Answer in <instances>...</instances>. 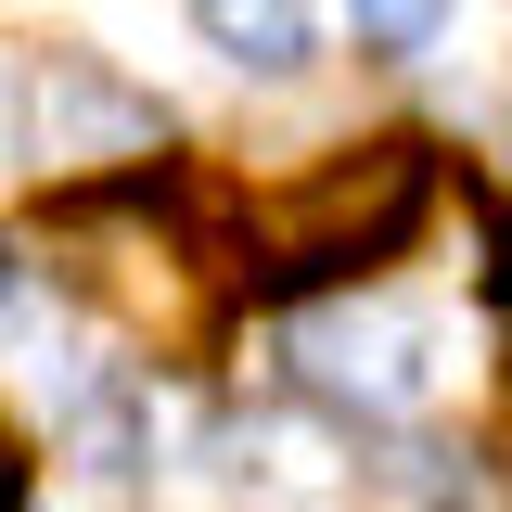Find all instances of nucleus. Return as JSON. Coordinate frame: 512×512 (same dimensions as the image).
<instances>
[{
    "mask_svg": "<svg viewBox=\"0 0 512 512\" xmlns=\"http://www.w3.org/2000/svg\"><path fill=\"white\" fill-rule=\"evenodd\" d=\"M436 205V154L423 141H359V154H320L308 180H282L244 231V269L256 282H346V269H384V256L423 231Z\"/></svg>",
    "mask_w": 512,
    "mask_h": 512,
    "instance_id": "1",
    "label": "nucleus"
},
{
    "mask_svg": "<svg viewBox=\"0 0 512 512\" xmlns=\"http://www.w3.org/2000/svg\"><path fill=\"white\" fill-rule=\"evenodd\" d=\"M52 231H64V269H77L128 333H154V346L218 333V256L192 244V218L141 205V192H77Z\"/></svg>",
    "mask_w": 512,
    "mask_h": 512,
    "instance_id": "2",
    "label": "nucleus"
},
{
    "mask_svg": "<svg viewBox=\"0 0 512 512\" xmlns=\"http://www.w3.org/2000/svg\"><path fill=\"white\" fill-rule=\"evenodd\" d=\"M295 384H308L320 410H359V423H410V410H436V320L423 308H320L295 320Z\"/></svg>",
    "mask_w": 512,
    "mask_h": 512,
    "instance_id": "3",
    "label": "nucleus"
},
{
    "mask_svg": "<svg viewBox=\"0 0 512 512\" xmlns=\"http://www.w3.org/2000/svg\"><path fill=\"white\" fill-rule=\"evenodd\" d=\"M26 141H39L52 180H128V167L167 154V103L128 90L103 52H52L39 90H26Z\"/></svg>",
    "mask_w": 512,
    "mask_h": 512,
    "instance_id": "4",
    "label": "nucleus"
},
{
    "mask_svg": "<svg viewBox=\"0 0 512 512\" xmlns=\"http://www.w3.org/2000/svg\"><path fill=\"white\" fill-rule=\"evenodd\" d=\"M192 26H205V52L244 64V77H295V64H308V39H320L308 0H192Z\"/></svg>",
    "mask_w": 512,
    "mask_h": 512,
    "instance_id": "5",
    "label": "nucleus"
},
{
    "mask_svg": "<svg viewBox=\"0 0 512 512\" xmlns=\"http://www.w3.org/2000/svg\"><path fill=\"white\" fill-rule=\"evenodd\" d=\"M231 474H244V487H282V500H333V487H346V474L320 461V436H295V423L231 436Z\"/></svg>",
    "mask_w": 512,
    "mask_h": 512,
    "instance_id": "6",
    "label": "nucleus"
},
{
    "mask_svg": "<svg viewBox=\"0 0 512 512\" xmlns=\"http://www.w3.org/2000/svg\"><path fill=\"white\" fill-rule=\"evenodd\" d=\"M77 461H90L103 487L141 474V384H90V397H77Z\"/></svg>",
    "mask_w": 512,
    "mask_h": 512,
    "instance_id": "7",
    "label": "nucleus"
},
{
    "mask_svg": "<svg viewBox=\"0 0 512 512\" xmlns=\"http://www.w3.org/2000/svg\"><path fill=\"white\" fill-rule=\"evenodd\" d=\"M346 26H359V52H423L448 26V0H346Z\"/></svg>",
    "mask_w": 512,
    "mask_h": 512,
    "instance_id": "8",
    "label": "nucleus"
},
{
    "mask_svg": "<svg viewBox=\"0 0 512 512\" xmlns=\"http://www.w3.org/2000/svg\"><path fill=\"white\" fill-rule=\"evenodd\" d=\"M487 244H500V269H487V295H500V308H512V205H500V218H487Z\"/></svg>",
    "mask_w": 512,
    "mask_h": 512,
    "instance_id": "9",
    "label": "nucleus"
},
{
    "mask_svg": "<svg viewBox=\"0 0 512 512\" xmlns=\"http://www.w3.org/2000/svg\"><path fill=\"white\" fill-rule=\"evenodd\" d=\"M26 500V448H13V423H0V512Z\"/></svg>",
    "mask_w": 512,
    "mask_h": 512,
    "instance_id": "10",
    "label": "nucleus"
},
{
    "mask_svg": "<svg viewBox=\"0 0 512 512\" xmlns=\"http://www.w3.org/2000/svg\"><path fill=\"white\" fill-rule=\"evenodd\" d=\"M0 308H13V256H0Z\"/></svg>",
    "mask_w": 512,
    "mask_h": 512,
    "instance_id": "11",
    "label": "nucleus"
},
{
    "mask_svg": "<svg viewBox=\"0 0 512 512\" xmlns=\"http://www.w3.org/2000/svg\"><path fill=\"white\" fill-rule=\"evenodd\" d=\"M500 461H512V423H500Z\"/></svg>",
    "mask_w": 512,
    "mask_h": 512,
    "instance_id": "12",
    "label": "nucleus"
}]
</instances>
